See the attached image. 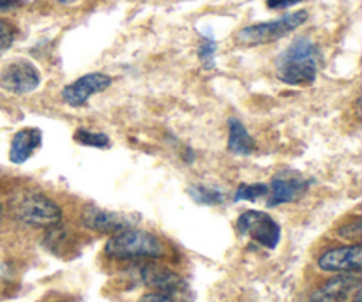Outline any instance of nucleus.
<instances>
[{"mask_svg":"<svg viewBox=\"0 0 362 302\" xmlns=\"http://www.w3.org/2000/svg\"><path fill=\"white\" fill-rule=\"evenodd\" d=\"M320 67V50L310 37H297L279 53L276 60V74L286 85H311L317 80Z\"/></svg>","mask_w":362,"mask_h":302,"instance_id":"obj_1","label":"nucleus"},{"mask_svg":"<svg viewBox=\"0 0 362 302\" xmlns=\"http://www.w3.org/2000/svg\"><path fill=\"white\" fill-rule=\"evenodd\" d=\"M105 253L117 260H134V258H163L166 248L154 233L145 230L129 228L115 233L108 239Z\"/></svg>","mask_w":362,"mask_h":302,"instance_id":"obj_2","label":"nucleus"},{"mask_svg":"<svg viewBox=\"0 0 362 302\" xmlns=\"http://www.w3.org/2000/svg\"><path fill=\"white\" fill-rule=\"evenodd\" d=\"M308 13L306 11H296L281 16L279 20L265 21V23H255L250 27L240 28L235 34V41L244 46H258L267 45V42H274L278 39L285 37L290 32L299 28L300 25L306 23Z\"/></svg>","mask_w":362,"mask_h":302,"instance_id":"obj_3","label":"nucleus"},{"mask_svg":"<svg viewBox=\"0 0 362 302\" xmlns=\"http://www.w3.org/2000/svg\"><path fill=\"white\" fill-rule=\"evenodd\" d=\"M14 216L28 226H37V228L49 226L52 228L60 223L62 211L46 194L30 193L18 200L16 207H14Z\"/></svg>","mask_w":362,"mask_h":302,"instance_id":"obj_4","label":"nucleus"},{"mask_svg":"<svg viewBox=\"0 0 362 302\" xmlns=\"http://www.w3.org/2000/svg\"><path fill=\"white\" fill-rule=\"evenodd\" d=\"M237 230L267 250L278 248L281 240V226L262 211H246L237 219Z\"/></svg>","mask_w":362,"mask_h":302,"instance_id":"obj_5","label":"nucleus"},{"mask_svg":"<svg viewBox=\"0 0 362 302\" xmlns=\"http://www.w3.org/2000/svg\"><path fill=\"white\" fill-rule=\"evenodd\" d=\"M136 218L134 216H127L124 212L106 211V209L95 207V205H88L81 212V223L87 226L92 232L108 233V236H115V233L124 232V230L133 228Z\"/></svg>","mask_w":362,"mask_h":302,"instance_id":"obj_6","label":"nucleus"},{"mask_svg":"<svg viewBox=\"0 0 362 302\" xmlns=\"http://www.w3.org/2000/svg\"><path fill=\"white\" fill-rule=\"evenodd\" d=\"M318 267L325 272H334V274H359L362 271V246L357 243L331 248L324 255H320Z\"/></svg>","mask_w":362,"mask_h":302,"instance_id":"obj_7","label":"nucleus"},{"mask_svg":"<svg viewBox=\"0 0 362 302\" xmlns=\"http://www.w3.org/2000/svg\"><path fill=\"white\" fill-rule=\"evenodd\" d=\"M41 83V74L37 67L28 60H16L9 64L0 74V85L13 94H30Z\"/></svg>","mask_w":362,"mask_h":302,"instance_id":"obj_8","label":"nucleus"},{"mask_svg":"<svg viewBox=\"0 0 362 302\" xmlns=\"http://www.w3.org/2000/svg\"><path fill=\"white\" fill-rule=\"evenodd\" d=\"M112 85V78L105 73H88L62 88V99L73 108H80L92 94L106 91Z\"/></svg>","mask_w":362,"mask_h":302,"instance_id":"obj_9","label":"nucleus"},{"mask_svg":"<svg viewBox=\"0 0 362 302\" xmlns=\"http://www.w3.org/2000/svg\"><path fill=\"white\" fill-rule=\"evenodd\" d=\"M308 187H310V182L306 179H303L300 175H297V173H279L269 184V194H271L269 205L276 207V205L290 204V202L299 200L306 193Z\"/></svg>","mask_w":362,"mask_h":302,"instance_id":"obj_10","label":"nucleus"},{"mask_svg":"<svg viewBox=\"0 0 362 302\" xmlns=\"http://www.w3.org/2000/svg\"><path fill=\"white\" fill-rule=\"evenodd\" d=\"M361 290V279L356 274H339L311 294L310 302H346Z\"/></svg>","mask_w":362,"mask_h":302,"instance_id":"obj_11","label":"nucleus"},{"mask_svg":"<svg viewBox=\"0 0 362 302\" xmlns=\"http://www.w3.org/2000/svg\"><path fill=\"white\" fill-rule=\"evenodd\" d=\"M140 278L144 285L148 289L156 290L158 294L172 297L173 294H179L184 289V281L179 274L172 272L170 269L161 267V265L148 264L144 265L140 271Z\"/></svg>","mask_w":362,"mask_h":302,"instance_id":"obj_12","label":"nucleus"},{"mask_svg":"<svg viewBox=\"0 0 362 302\" xmlns=\"http://www.w3.org/2000/svg\"><path fill=\"white\" fill-rule=\"evenodd\" d=\"M42 145V133L37 127H25L20 129L11 140L9 159L14 165H23L25 161L34 156L35 151H39Z\"/></svg>","mask_w":362,"mask_h":302,"instance_id":"obj_13","label":"nucleus"},{"mask_svg":"<svg viewBox=\"0 0 362 302\" xmlns=\"http://www.w3.org/2000/svg\"><path fill=\"white\" fill-rule=\"evenodd\" d=\"M257 144L239 119L228 120V151L237 156L253 154Z\"/></svg>","mask_w":362,"mask_h":302,"instance_id":"obj_14","label":"nucleus"},{"mask_svg":"<svg viewBox=\"0 0 362 302\" xmlns=\"http://www.w3.org/2000/svg\"><path fill=\"white\" fill-rule=\"evenodd\" d=\"M187 194L200 205H219L225 202V193L216 187L204 186V184H193L187 190Z\"/></svg>","mask_w":362,"mask_h":302,"instance_id":"obj_15","label":"nucleus"},{"mask_svg":"<svg viewBox=\"0 0 362 302\" xmlns=\"http://www.w3.org/2000/svg\"><path fill=\"white\" fill-rule=\"evenodd\" d=\"M269 194V184L255 182V184H240L235 191V202H257L260 198H265Z\"/></svg>","mask_w":362,"mask_h":302,"instance_id":"obj_16","label":"nucleus"},{"mask_svg":"<svg viewBox=\"0 0 362 302\" xmlns=\"http://www.w3.org/2000/svg\"><path fill=\"white\" fill-rule=\"evenodd\" d=\"M74 140L81 145H87V147L94 149H108L110 147V138L103 133H92V131L80 127V129L74 133Z\"/></svg>","mask_w":362,"mask_h":302,"instance_id":"obj_17","label":"nucleus"},{"mask_svg":"<svg viewBox=\"0 0 362 302\" xmlns=\"http://www.w3.org/2000/svg\"><path fill=\"white\" fill-rule=\"evenodd\" d=\"M214 53H216V42L212 39H204V42L198 48V59L204 64L205 69H212L214 67Z\"/></svg>","mask_w":362,"mask_h":302,"instance_id":"obj_18","label":"nucleus"},{"mask_svg":"<svg viewBox=\"0 0 362 302\" xmlns=\"http://www.w3.org/2000/svg\"><path fill=\"white\" fill-rule=\"evenodd\" d=\"M14 37H16V28L9 21L0 18V53L7 52L13 46Z\"/></svg>","mask_w":362,"mask_h":302,"instance_id":"obj_19","label":"nucleus"},{"mask_svg":"<svg viewBox=\"0 0 362 302\" xmlns=\"http://www.w3.org/2000/svg\"><path fill=\"white\" fill-rule=\"evenodd\" d=\"M339 236L343 239H354V240H359L361 239V219H354V223L350 225H345L339 228Z\"/></svg>","mask_w":362,"mask_h":302,"instance_id":"obj_20","label":"nucleus"},{"mask_svg":"<svg viewBox=\"0 0 362 302\" xmlns=\"http://www.w3.org/2000/svg\"><path fill=\"white\" fill-rule=\"evenodd\" d=\"M303 0H267V6L271 9H286V7H292L300 4Z\"/></svg>","mask_w":362,"mask_h":302,"instance_id":"obj_21","label":"nucleus"},{"mask_svg":"<svg viewBox=\"0 0 362 302\" xmlns=\"http://www.w3.org/2000/svg\"><path fill=\"white\" fill-rule=\"evenodd\" d=\"M27 2L28 0H0V13L18 9V7H23Z\"/></svg>","mask_w":362,"mask_h":302,"instance_id":"obj_22","label":"nucleus"},{"mask_svg":"<svg viewBox=\"0 0 362 302\" xmlns=\"http://www.w3.org/2000/svg\"><path fill=\"white\" fill-rule=\"evenodd\" d=\"M140 302H175L170 296H165V294H158V292H152L147 294V296L141 297Z\"/></svg>","mask_w":362,"mask_h":302,"instance_id":"obj_23","label":"nucleus"},{"mask_svg":"<svg viewBox=\"0 0 362 302\" xmlns=\"http://www.w3.org/2000/svg\"><path fill=\"white\" fill-rule=\"evenodd\" d=\"M55 2H59V4H66V6H69V4L78 2V0H55Z\"/></svg>","mask_w":362,"mask_h":302,"instance_id":"obj_24","label":"nucleus"},{"mask_svg":"<svg viewBox=\"0 0 362 302\" xmlns=\"http://www.w3.org/2000/svg\"><path fill=\"white\" fill-rule=\"evenodd\" d=\"M354 302H361V290L356 292V299H354Z\"/></svg>","mask_w":362,"mask_h":302,"instance_id":"obj_25","label":"nucleus"},{"mask_svg":"<svg viewBox=\"0 0 362 302\" xmlns=\"http://www.w3.org/2000/svg\"><path fill=\"white\" fill-rule=\"evenodd\" d=\"M2 214H4V207H2V204H0V219H2Z\"/></svg>","mask_w":362,"mask_h":302,"instance_id":"obj_26","label":"nucleus"}]
</instances>
